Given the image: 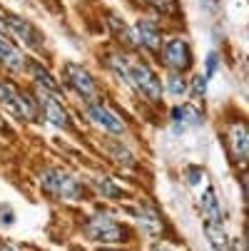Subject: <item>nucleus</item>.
I'll return each instance as SVG.
<instances>
[{"instance_id":"obj_5","label":"nucleus","mask_w":249,"mask_h":251,"mask_svg":"<svg viewBox=\"0 0 249 251\" xmlns=\"http://www.w3.org/2000/svg\"><path fill=\"white\" fill-rule=\"evenodd\" d=\"M162 57H165L167 67H172L180 75L192 67V50H190V43L185 38H169L162 48Z\"/></svg>"},{"instance_id":"obj_16","label":"nucleus","mask_w":249,"mask_h":251,"mask_svg":"<svg viewBox=\"0 0 249 251\" xmlns=\"http://www.w3.org/2000/svg\"><path fill=\"white\" fill-rule=\"evenodd\" d=\"M204 234H207V239H209L212 251H227L229 239H227L222 224H209V222H204Z\"/></svg>"},{"instance_id":"obj_11","label":"nucleus","mask_w":249,"mask_h":251,"mask_svg":"<svg viewBox=\"0 0 249 251\" xmlns=\"http://www.w3.org/2000/svg\"><path fill=\"white\" fill-rule=\"evenodd\" d=\"M0 67L10 70V73H20L25 67V55L5 38L3 32H0Z\"/></svg>"},{"instance_id":"obj_4","label":"nucleus","mask_w":249,"mask_h":251,"mask_svg":"<svg viewBox=\"0 0 249 251\" xmlns=\"http://www.w3.org/2000/svg\"><path fill=\"white\" fill-rule=\"evenodd\" d=\"M0 107H5V110L20 120H32L35 117V104L32 100H28L23 92H18L15 85L0 80Z\"/></svg>"},{"instance_id":"obj_18","label":"nucleus","mask_w":249,"mask_h":251,"mask_svg":"<svg viewBox=\"0 0 249 251\" xmlns=\"http://www.w3.org/2000/svg\"><path fill=\"white\" fill-rule=\"evenodd\" d=\"M108 67L120 77V80H127V67H130V57L122 55V52H110L108 55Z\"/></svg>"},{"instance_id":"obj_3","label":"nucleus","mask_w":249,"mask_h":251,"mask_svg":"<svg viewBox=\"0 0 249 251\" xmlns=\"http://www.w3.org/2000/svg\"><path fill=\"white\" fill-rule=\"evenodd\" d=\"M127 80L145 95L147 100H160L162 95V85H160V77L155 75V70L142 62V60H130V67H127Z\"/></svg>"},{"instance_id":"obj_26","label":"nucleus","mask_w":249,"mask_h":251,"mask_svg":"<svg viewBox=\"0 0 249 251\" xmlns=\"http://www.w3.org/2000/svg\"><path fill=\"white\" fill-rule=\"evenodd\" d=\"M155 251H167V249H160V246H155Z\"/></svg>"},{"instance_id":"obj_21","label":"nucleus","mask_w":249,"mask_h":251,"mask_svg":"<svg viewBox=\"0 0 249 251\" xmlns=\"http://www.w3.org/2000/svg\"><path fill=\"white\" fill-rule=\"evenodd\" d=\"M204 92H207V77L204 75H197L192 80V95L194 97H204Z\"/></svg>"},{"instance_id":"obj_19","label":"nucleus","mask_w":249,"mask_h":251,"mask_svg":"<svg viewBox=\"0 0 249 251\" xmlns=\"http://www.w3.org/2000/svg\"><path fill=\"white\" fill-rule=\"evenodd\" d=\"M167 92H169L172 97H182V95L187 92V82L182 80L180 73H172V75L167 77Z\"/></svg>"},{"instance_id":"obj_2","label":"nucleus","mask_w":249,"mask_h":251,"mask_svg":"<svg viewBox=\"0 0 249 251\" xmlns=\"http://www.w3.org/2000/svg\"><path fill=\"white\" fill-rule=\"evenodd\" d=\"M83 231H85V236L90 241H102V244H122V241H127L125 226H120L115 219L108 217V214H97V217H92L83 226Z\"/></svg>"},{"instance_id":"obj_1","label":"nucleus","mask_w":249,"mask_h":251,"mask_svg":"<svg viewBox=\"0 0 249 251\" xmlns=\"http://www.w3.org/2000/svg\"><path fill=\"white\" fill-rule=\"evenodd\" d=\"M40 187L48 194H53L57 199H67V201L83 199V194H85L80 179H75L73 174H67L62 169H45V172H40Z\"/></svg>"},{"instance_id":"obj_22","label":"nucleus","mask_w":249,"mask_h":251,"mask_svg":"<svg viewBox=\"0 0 249 251\" xmlns=\"http://www.w3.org/2000/svg\"><path fill=\"white\" fill-rule=\"evenodd\" d=\"M147 3L160 13H174V0H147Z\"/></svg>"},{"instance_id":"obj_25","label":"nucleus","mask_w":249,"mask_h":251,"mask_svg":"<svg viewBox=\"0 0 249 251\" xmlns=\"http://www.w3.org/2000/svg\"><path fill=\"white\" fill-rule=\"evenodd\" d=\"M0 251H15V249H10V246H0Z\"/></svg>"},{"instance_id":"obj_23","label":"nucleus","mask_w":249,"mask_h":251,"mask_svg":"<svg viewBox=\"0 0 249 251\" xmlns=\"http://www.w3.org/2000/svg\"><path fill=\"white\" fill-rule=\"evenodd\" d=\"M215 70H217V55L209 52L207 55V75L204 77H212V75H215Z\"/></svg>"},{"instance_id":"obj_20","label":"nucleus","mask_w":249,"mask_h":251,"mask_svg":"<svg viewBox=\"0 0 249 251\" xmlns=\"http://www.w3.org/2000/svg\"><path fill=\"white\" fill-rule=\"evenodd\" d=\"M92 184H95V189H97L100 194H105V197H117V194H120V189L110 182L108 176H92Z\"/></svg>"},{"instance_id":"obj_12","label":"nucleus","mask_w":249,"mask_h":251,"mask_svg":"<svg viewBox=\"0 0 249 251\" xmlns=\"http://www.w3.org/2000/svg\"><path fill=\"white\" fill-rule=\"evenodd\" d=\"M199 122H202V115L192 104H182V107H174L172 110V132L174 134L185 132V127H197Z\"/></svg>"},{"instance_id":"obj_9","label":"nucleus","mask_w":249,"mask_h":251,"mask_svg":"<svg viewBox=\"0 0 249 251\" xmlns=\"http://www.w3.org/2000/svg\"><path fill=\"white\" fill-rule=\"evenodd\" d=\"M87 117H90L97 127L108 129V132H112V134H122V132H125L122 120H120L115 112H110L102 102H90V104H87Z\"/></svg>"},{"instance_id":"obj_13","label":"nucleus","mask_w":249,"mask_h":251,"mask_svg":"<svg viewBox=\"0 0 249 251\" xmlns=\"http://www.w3.org/2000/svg\"><path fill=\"white\" fill-rule=\"evenodd\" d=\"M28 73L32 75V80L38 82L45 92H53V95H57V92H60V82L48 73V70H45L38 60H30V62H28Z\"/></svg>"},{"instance_id":"obj_7","label":"nucleus","mask_w":249,"mask_h":251,"mask_svg":"<svg viewBox=\"0 0 249 251\" xmlns=\"http://www.w3.org/2000/svg\"><path fill=\"white\" fill-rule=\"evenodd\" d=\"M65 80H67L70 87H73L80 97H85V100H92L97 95V82L92 80V75L87 73V70L83 65H78V62H67L65 65Z\"/></svg>"},{"instance_id":"obj_24","label":"nucleus","mask_w":249,"mask_h":251,"mask_svg":"<svg viewBox=\"0 0 249 251\" xmlns=\"http://www.w3.org/2000/svg\"><path fill=\"white\" fill-rule=\"evenodd\" d=\"M0 32L5 35V13H0Z\"/></svg>"},{"instance_id":"obj_17","label":"nucleus","mask_w":249,"mask_h":251,"mask_svg":"<svg viewBox=\"0 0 249 251\" xmlns=\"http://www.w3.org/2000/svg\"><path fill=\"white\" fill-rule=\"evenodd\" d=\"M137 222L142 224L147 234H162V222L155 211H147V209H139L137 211Z\"/></svg>"},{"instance_id":"obj_8","label":"nucleus","mask_w":249,"mask_h":251,"mask_svg":"<svg viewBox=\"0 0 249 251\" xmlns=\"http://www.w3.org/2000/svg\"><path fill=\"white\" fill-rule=\"evenodd\" d=\"M132 38H135V45H142L147 48L150 52H157L160 50V27L152 18H139L135 25H132Z\"/></svg>"},{"instance_id":"obj_15","label":"nucleus","mask_w":249,"mask_h":251,"mask_svg":"<svg viewBox=\"0 0 249 251\" xmlns=\"http://www.w3.org/2000/svg\"><path fill=\"white\" fill-rule=\"evenodd\" d=\"M199 206H202V214H204V219H207L209 224H222L220 199L215 197V189H207V192L202 194V201H199Z\"/></svg>"},{"instance_id":"obj_14","label":"nucleus","mask_w":249,"mask_h":251,"mask_svg":"<svg viewBox=\"0 0 249 251\" xmlns=\"http://www.w3.org/2000/svg\"><path fill=\"white\" fill-rule=\"evenodd\" d=\"M229 145H232V154L237 162H244L247 159V152H249V142H247V127L242 122L232 125L229 129Z\"/></svg>"},{"instance_id":"obj_6","label":"nucleus","mask_w":249,"mask_h":251,"mask_svg":"<svg viewBox=\"0 0 249 251\" xmlns=\"http://www.w3.org/2000/svg\"><path fill=\"white\" fill-rule=\"evenodd\" d=\"M5 32H10L13 38H18L28 48H40L43 45V32L35 27L30 20H25V18L5 15Z\"/></svg>"},{"instance_id":"obj_10","label":"nucleus","mask_w":249,"mask_h":251,"mask_svg":"<svg viewBox=\"0 0 249 251\" xmlns=\"http://www.w3.org/2000/svg\"><path fill=\"white\" fill-rule=\"evenodd\" d=\"M38 100H40V107L45 110V117L55 125V127H60V129H67L70 127V117H67V112H65V107L60 104V100H55L50 92H45V90H40L38 92Z\"/></svg>"}]
</instances>
